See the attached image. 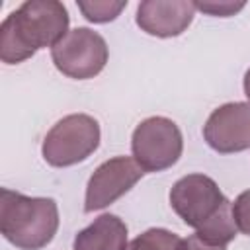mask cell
I'll return each mask as SVG.
<instances>
[{"instance_id": "cell-1", "label": "cell", "mask_w": 250, "mask_h": 250, "mask_svg": "<svg viewBox=\"0 0 250 250\" xmlns=\"http://www.w3.org/2000/svg\"><path fill=\"white\" fill-rule=\"evenodd\" d=\"M68 12L57 0H27L10 12L0 25V59L18 64L39 49L55 47L68 33Z\"/></svg>"}, {"instance_id": "cell-2", "label": "cell", "mask_w": 250, "mask_h": 250, "mask_svg": "<svg viewBox=\"0 0 250 250\" xmlns=\"http://www.w3.org/2000/svg\"><path fill=\"white\" fill-rule=\"evenodd\" d=\"M170 205L176 215L203 240L227 246L236 236L232 203L217 182L205 174H188L170 189Z\"/></svg>"}, {"instance_id": "cell-3", "label": "cell", "mask_w": 250, "mask_h": 250, "mask_svg": "<svg viewBox=\"0 0 250 250\" xmlns=\"http://www.w3.org/2000/svg\"><path fill=\"white\" fill-rule=\"evenodd\" d=\"M59 207L51 197H29L0 189V232L20 250H41L57 234Z\"/></svg>"}, {"instance_id": "cell-4", "label": "cell", "mask_w": 250, "mask_h": 250, "mask_svg": "<svg viewBox=\"0 0 250 250\" xmlns=\"http://www.w3.org/2000/svg\"><path fill=\"white\" fill-rule=\"evenodd\" d=\"M100 123L88 113L59 119L43 139L41 154L49 166L66 168L84 162L100 146Z\"/></svg>"}, {"instance_id": "cell-5", "label": "cell", "mask_w": 250, "mask_h": 250, "mask_svg": "<svg viewBox=\"0 0 250 250\" xmlns=\"http://www.w3.org/2000/svg\"><path fill=\"white\" fill-rule=\"evenodd\" d=\"M131 150L135 162L145 172H162L180 160L184 137L172 119L160 115L146 117L133 131Z\"/></svg>"}, {"instance_id": "cell-6", "label": "cell", "mask_w": 250, "mask_h": 250, "mask_svg": "<svg viewBox=\"0 0 250 250\" xmlns=\"http://www.w3.org/2000/svg\"><path fill=\"white\" fill-rule=\"evenodd\" d=\"M107 57L109 51L105 39L90 27L70 29L51 49V59L57 70L74 80L98 76L104 70Z\"/></svg>"}, {"instance_id": "cell-7", "label": "cell", "mask_w": 250, "mask_h": 250, "mask_svg": "<svg viewBox=\"0 0 250 250\" xmlns=\"http://www.w3.org/2000/svg\"><path fill=\"white\" fill-rule=\"evenodd\" d=\"M143 174L145 170L135 162V158L115 156L105 160L94 170L88 180L84 211L92 213L111 205L121 195H125L143 178Z\"/></svg>"}, {"instance_id": "cell-8", "label": "cell", "mask_w": 250, "mask_h": 250, "mask_svg": "<svg viewBox=\"0 0 250 250\" xmlns=\"http://www.w3.org/2000/svg\"><path fill=\"white\" fill-rule=\"evenodd\" d=\"M205 143L221 152H242L250 146V104L229 102L211 111L203 125Z\"/></svg>"}, {"instance_id": "cell-9", "label": "cell", "mask_w": 250, "mask_h": 250, "mask_svg": "<svg viewBox=\"0 0 250 250\" xmlns=\"http://www.w3.org/2000/svg\"><path fill=\"white\" fill-rule=\"evenodd\" d=\"M195 14V4L188 0H145L137 8V25L154 37L182 35Z\"/></svg>"}, {"instance_id": "cell-10", "label": "cell", "mask_w": 250, "mask_h": 250, "mask_svg": "<svg viewBox=\"0 0 250 250\" xmlns=\"http://www.w3.org/2000/svg\"><path fill=\"white\" fill-rule=\"evenodd\" d=\"M127 225L111 213H104L94 219L92 225L78 230L72 242V250H125Z\"/></svg>"}, {"instance_id": "cell-11", "label": "cell", "mask_w": 250, "mask_h": 250, "mask_svg": "<svg viewBox=\"0 0 250 250\" xmlns=\"http://www.w3.org/2000/svg\"><path fill=\"white\" fill-rule=\"evenodd\" d=\"M180 236L166 229H148L137 238H133L125 250H178Z\"/></svg>"}, {"instance_id": "cell-12", "label": "cell", "mask_w": 250, "mask_h": 250, "mask_svg": "<svg viewBox=\"0 0 250 250\" xmlns=\"http://www.w3.org/2000/svg\"><path fill=\"white\" fill-rule=\"evenodd\" d=\"M127 6V0L111 2V0H94V2H78V10L84 14V18L92 23H107L113 21L121 10Z\"/></svg>"}, {"instance_id": "cell-13", "label": "cell", "mask_w": 250, "mask_h": 250, "mask_svg": "<svg viewBox=\"0 0 250 250\" xmlns=\"http://www.w3.org/2000/svg\"><path fill=\"white\" fill-rule=\"evenodd\" d=\"M232 217L234 225L242 234L250 236V189L238 193V197L232 203Z\"/></svg>"}, {"instance_id": "cell-14", "label": "cell", "mask_w": 250, "mask_h": 250, "mask_svg": "<svg viewBox=\"0 0 250 250\" xmlns=\"http://www.w3.org/2000/svg\"><path fill=\"white\" fill-rule=\"evenodd\" d=\"M195 4V10H201L209 16H221V18H229L236 12H240L244 8V2H217V0H211V2H193Z\"/></svg>"}, {"instance_id": "cell-15", "label": "cell", "mask_w": 250, "mask_h": 250, "mask_svg": "<svg viewBox=\"0 0 250 250\" xmlns=\"http://www.w3.org/2000/svg\"><path fill=\"white\" fill-rule=\"evenodd\" d=\"M178 250H227V246H219V244H211L207 240H203L199 234H191L188 238L180 240Z\"/></svg>"}, {"instance_id": "cell-16", "label": "cell", "mask_w": 250, "mask_h": 250, "mask_svg": "<svg viewBox=\"0 0 250 250\" xmlns=\"http://www.w3.org/2000/svg\"><path fill=\"white\" fill-rule=\"evenodd\" d=\"M244 94H246V98H248V102H250V68H248L246 74H244Z\"/></svg>"}]
</instances>
